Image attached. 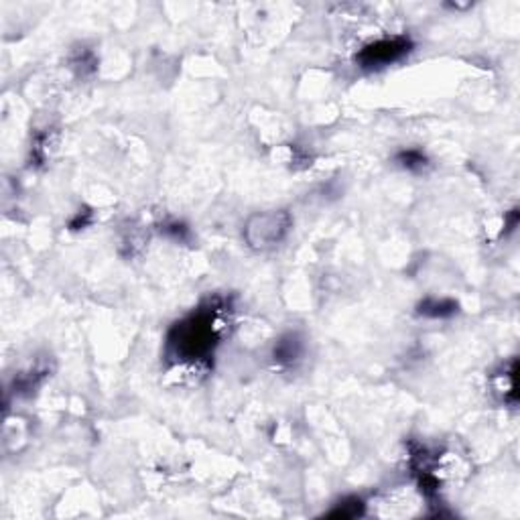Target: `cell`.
<instances>
[{
	"label": "cell",
	"mask_w": 520,
	"mask_h": 520,
	"mask_svg": "<svg viewBox=\"0 0 520 520\" xmlns=\"http://www.w3.org/2000/svg\"><path fill=\"white\" fill-rule=\"evenodd\" d=\"M218 344L213 311H199L183 319L169 334V348L179 360H201Z\"/></svg>",
	"instance_id": "6da1fadb"
},
{
	"label": "cell",
	"mask_w": 520,
	"mask_h": 520,
	"mask_svg": "<svg viewBox=\"0 0 520 520\" xmlns=\"http://www.w3.org/2000/svg\"><path fill=\"white\" fill-rule=\"evenodd\" d=\"M293 218L287 210H270L254 213L244 225V240L254 250H268L279 246L289 236Z\"/></svg>",
	"instance_id": "7a4b0ae2"
},
{
	"label": "cell",
	"mask_w": 520,
	"mask_h": 520,
	"mask_svg": "<svg viewBox=\"0 0 520 520\" xmlns=\"http://www.w3.org/2000/svg\"><path fill=\"white\" fill-rule=\"evenodd\" d=\"M413 43L407 37H393V39H380V41L366 45L364 49L356 55V61L364 70H378L391 63L400 61L410 51Z\"/></svg>",
	"instance_id": "3957f363"
},
{
	"label": "cell",
	"mask_w": 520,
	"mask_h": 520,
	"mask_svg": "<svg viewBox=\"0 0 520 520\" xmlns=\"http://www.w3.org/2000/svg\"><path fill=\"white\" fill-rule=\"evenodd\" d=\"M419 313L425 317H451L457 313V303L450 299H425L419 303Z\"/></svg>",
	"instance_id": "277c9868"
},
{
	"label": "cell",
	"mask_w": 520,
	"mask_h": 520,
	"mask_svg": "<svg viewBox=\"0 0 520 520\" xmlns=\"http://www.w3.org/2000/svg\"><path fill=\"white\" fill-rule=\"evenodd\" d=\"M301 341L297 336L293 334H289V336H285V338L277 344V348H275V360L277 362H281V364H293L297 358L301 356Z\"/></svg>",
	"instance_id": "5b68a950"
},
{
	"label": "cell",
	"mask_w": 520,
	"mask_h": 520,
	"mask_svg": "<svg viewBox=\"0 0 520 520\" xmlns=\"http://www.w3.org/2000/svg\"><path fill=\"white\" fill-rule=\"evenodd\" d=\"M396 161L400 163V167H405L408 171H423L427 167V156L423 155L421 151H417V149H408V151L398 153Z\"/></svg>",
	"instance_id": "8992f818"
},
{
	"label": "cell",
	"mask_w": 520,
	"mask_h": 520,
	"mask_svg": "<svg viewBox=\"0 0 520 520\" xmlns=\"http://www.w3.org/2000/svg\"><path fill=\"white\" fill-rule=\"evenodd\" d=\"M362 510H364V504H362V500H358V498H350V500H344V502H339V506L336 510H331L329 512V516H341V519H354V516H360L362 514Z\"/></svg>",
	"instance_id": "52a82bcc"
}]
</instances>
